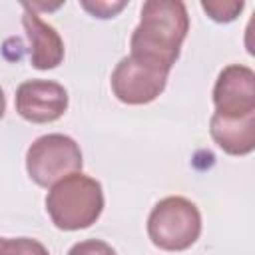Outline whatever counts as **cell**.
<instances>
[{
	"instance_id": "4fadbf2b",
	"label": "cell",
	"mask_w": 255,
	"mask_h": 255,
	"mask_svg": "<svg viewBox=\"0 0 255 255\" xmlns=\"http://www.w3.org/2000/svg\"><path fill=\"white\" fill-rule=\"evenodd\" d=\"M128 6L126 0H120V2H106V0H96V2H82V8L88 10L92 16L96 18H114L120 10H124Z\"/></svg>"
},
{
	"instance_id": "8fae6325",
	"label": "cell",
	"mask_w": 255,
	"mask_h": 255,
	"mask_svg": "<svg viewBox=\"0 0 255 255\" xmlns=\"http://www.w3.org/2000/svg\"><path fill=\"white\" fill-rule=\"evenodd\" d=\"M243 2H221V0H207V2H201V8L207 12V16L215 22H233L241 10H243Z\"/></svg>"
},
{
	"instance_id": "6da1fadb",
	"label": "cell",
	"mask_w": 255,
	"mask_h": 255,
	"mask_svg": "<svg viewBox=\"0 0 255 255\" xmlns=\"http://www.w3.org/2000/svg\"><path fill=\"white\" fill-rule=\"evenodd\" d=\"M187 30L189 16L181 0H147L141 6L139 24L131 32L129 54L171 70Z\"/></svg>"
},
{
	"instance_id": "9c48e42d",
	"label": "cell",
	"mask_w": 255,
	"mask_h": 255,
	"mask_svg": "<svg viewBox=\"0 0 255 255\" xmlns=\"http://www.w3.org/2000/svg\"><path fill=\"white\" fill-rule=\"evenodd\" d=\"M209 133L217 147L229 155H247L255 149V114L245 118H223L213 114Z\"/></svg>"
},
{
	"instance_id": "52a82bcc",
	"label": "cell",
	"mask_w": 255,
	"mask_h": 255,
	"mask_svg": "<svg viewBox=\"0 0 255 255\" xmlns=\"http://www.w3.org/2000/svg\"><path fill=\"white\" fill-rule=\"evenodd\" d=\"M16 112L32 124H50L68 110V92L54 80H26L16 90Z\"/></svg>"
},
{
	"instance_id": "3957f363",
	"label": "cell",
	"mask_w": 255,
	"mask_h": 255,
	"mask_svg": "<svg viewBox=\"0 0 255 255\" xmlns=\"http://www.w3.org/2000/svg\"><path fill=\"white\" fill-rule=\"evenodd\" d=\"M147 235L163 251H185L201 235V213L181 195L163 197L147 217Z\"/></svg>"
},
{
	"instance_id": "7c38bea8",
	"label": "cell",
	"mask_w": 255,
	"mask_h": 255,
	"mask_svg": "<svg viewBox=\"0 0 255 255\" xmlns=\"http://www.w3.org/2000/svg\"><path fill=\"white\" fill-rule=\"evenodd\" d=\"M68 255H118L112 245L102 239H84L70 247Z\"/></svg>"
},
{
	"instance_id": "ba28073f",
	"label": "cell",
	"mask_w": 255,
	"mask_h": 255,
	"mask_svg": "<svg viewBox=\"0 0 255 255\" xmlns=\"http://www.w3.org/2000/svg\"><path fill=\"white\" fill-rule=\"evenodd\" d=\"M22 26L30 42V64L36 70H52L64 60V40L58 30L44 22L28 4L24 6Z\"/></svg>"
},
{
	"instance_id": "30bf717a",
	"label": "cell",
	"mask_w": 255,
	"mask_h": 255,
	"mask_svg": "<svg viewBox=\"0 0 255 255\" xmlns=\"http://www.w3.org/2000/svg\"><path fill=\"white\" fill-rule=\"evenodd\" d=\"M0 255H50L48 249L30 237H14V239H4L0 243Z\"/></svg>"
},
{
	"instance_id": "5b68a950",
	"label": "cell",
	"mask_w": 255,
	"mask_h": 255,
	"mask_svg": "<svg viewBox=\"0 0 255 255\" xmlns=\"http://www.w3.org/2000/svg\"><path fill=\"white\" fill-rule=\"evenodd\" d=\"M167 76L169 70L129 54L116 64L110 84L114 96L122 104L143 106L153 102L165 90Z\"/></svg>"
},
{
	"instance_id": "9a60e30c",
	"label": "cell",
	"mask_w": 255,
	"mask_h": 255,
	"mask_svg": "<svg viewBox=\"0 0 255 255\" xmlns=\"http://www.w3.org/2000/svg\"><path fill=\"white\" fill-rule=\"evenodd\" d=\"M0 243H2V237H0Z\"/></svg>"
},
{
	"instance_id": "8992f818",
	"label": "cell",
	"mask_w": 255,
	"mask_h": 255,
	"mask_svg": "<svg viewBox=\"0 0 255 255\" xmlns=\"http://www.w3.org/2000/svg\"><path fill=\"white\" fill-rule=\"evenodd\" d=\"M215 114L245 118L255 114V72L243 64L225 66L213 86Z\"/></svg>"
},
{
	"instance_id": "5bb4252c",
	"label": "cell",
	"mask_w": 255,
	"mask_h": 255,
	"mask_svg": "<svg viewBox=\"0 0 255 255\" xmlns=\"http://www.w3.org/2000/svg\"><path fill=\"white\" fill-rule=\"evenodd\" d=\"M4 112H6V98H4V92L0 88V118L4 116Z\"/></svg>"
},
{
	"instance_id": "7a4b0ae2",
	"label": "cell",
	"mask_w": 255,
	"mask_h": 255,
	"mask_svg": "<svg viewBox=\"0 0 255 255\" xmlns=\"http://www.w3.org/2000/svg\"><path fill=\"white\" fill-rule=\"evenodd\" d=\"M46 211L62 231H78L94 225L104 211L102 183L82 171L54 183L46 195Z\"/></svg>"
},
{
	"instance_id": "277c9868",
	"label": "cell",
	"mask_w": 255,
	"mask_h": 255,
	"mask_svg": "<svg viewBox=\"0 0 255 255\" xmlns=\"http://www.w3.org/2000/svg\"><path fill=\"white\" fill-rule=\"evenodd\" d=\"M82 149L66 133H46L34 139L26 151V171L40 187H52L60 179L82 171Z\"/></svg>"
}]
</instances>
